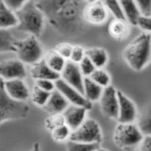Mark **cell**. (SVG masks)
Here are the masks:
<instances>
[{
  "instance_id": "6da1fadb",
  "label": "cell",
  "mask_w": 151,
  "mask_h": 151,
  "mask_svg": "<svg viewBox=\"0 0 151 151\" xmlns=\"http://www.w3.org/2000/svg\"><path fill=\"white\" fill-rule=\"evenodd\" d=\"M87 2L78 0H41L37 7L55 29L63 34H74L83 20V9ZM84 21V20H83Z\"/></svg>"
},
{
  "instance_id": "7a4b0ae2",
  "label": "cell",
  "mask_w": 151,
  "mask_h": 151,
  "mask_svg": "<svg viewBox=\"0 0 151 151\" xmlns=\"http://www.w3.org/2000/svg\"><path fill=\"white\" fill-rule=\"evenodd\" d=\"M124 59L135 71L143 70L151 59V36L143 32L137 36L124 50Z\"/></svg>"
},
{
  "instance_id": "3957f363",
  "label": "cell",
  "mask_w": 151,
  "mask_h": 151,
  "mask_svg": "<svg viewBox=\"0 0 151 151\" xmlns=\"http://www.w3.org/2000/svg\"><path fill=\"white\" fill-rule=\"evenodd\" d=\"M18 20L17 28L34 37H39L45 27V17L37 7L36 1H26L23 7L14 12Z\"/></svg>"
},
{
  "instance_id": "277c9868",
  "label": "cell",
  "mask_w": 151,
  "mask_h": 151,
  "mask_svg": "<svg viewBox=\"0 0 151 151\" xmlns=\"http://www.w3.org/2000/svg\"><path fill=\"white\" fill-rule=\"evenodd\" d=\"M112 139L120 149L130 151L140 146L144 135L134 123L118 124L113 131Z\"/></svg>"
},
{
  "instance_id": "5b68a950",
  "label": "cell",
  "mask_w": 151,
  "mask_h": 151,
  "mask_svg": "<svg viewBox=\"0 0 151 151\" xmlns=\"http://www.w3.org/2000/svg\"><path fill=\"white\" fill-rule=\"evenodd\" d=\"M28 112L29 107L27 104L9 97L3 84L0 87V124L9 120L24 119L27 116Z\"/></svg>"
},
{
  "instance_id": "8992f818",
  "label": "cell",
  "mask_w": 151,
  "mask_h": 151,
  "mask_svg": "<svg viewBox=\"0 0 151 151\" xmlns=\"http://www.w3.org/2000/svg\"><path fill=\"white\" fill-rule=\"evenodd\" d=\"M15 53L24 64L32 65L42 60V47L37 37L31 35L24 40H16Z\"/></svg>"
},
{
  "instance_id": "52a82bcc",
  "label": "cell",
  "mask_w": 151,
  "mask_h": 151,
  "mask_svg": "<svg viewBox=\"0 0 151 151\" xmlns=\"http://www.w3.org/2000/svg\"><path fill=\"white\" fill-rule=\"evenodd\" d=\"M70 141L87 144H100L102 132L100 126L93 119H86L78 129L72 131Z\"/></svg>"
},
{
  "instance_id": "ba28073f",
  "label": "cell",
  "mask_w": 151,
  "mask_h": 151,
  "mask_svg": "<svg viewBox=\"0 0 151 151\" xmlns=\"http://www.w3.org/2000/svg\"><path fill=\"white\" fill-rule=\"evenodd\" d=\"M55 87L57 91H59L63 94L70 105L82 107L86 109L87 111L92 110V103L85 98L83 93L78 92L77 89L73 88L72 86H70L60 78L55 81Z\"/></svg>"
},
{
  "instance_id": "9c48e42d",
  "label": "cell",
  "mask_w": 151,
  "mask_h": 151,
  "mask_svg": "<svg viewBox=\"0 0 151 151\" xmlns=\"http://www.w3.org/2000/svg\"><path fill=\"white\" fill-rule=\"evenodd\" d=\"M99 101H100V108L103 114L111 119L117 120L118 108H119L117 90L111 85L104 88Z\"/></svg>"
},
{
  "instance_id": "30bf717a",
  "label": "cell",
  "mask_w": 151,
  "mask_h": 151,
  "mask_svg": "<svg viewBox=\"0 0 151 151\" xmlns=\"http://www.w3.org/2000/svg\"><path fill=\"white\" fill-rule=\"evenodd\" d=\"M108 18V9L102 1L87 2L83 9V20L92 25H102Z\"/></svg>"
},
{
  "instance_id": "8fae6325",
  "label": "cell",
  "mask_w": 151,
  "mask_h": 151,
  "mask_svg": "<svg viewBox=\"0 0 151 151\" xmlns=\"http://www.w3.org/2000/svg\"><path fill=\"white\" fill-rule=\"evenodd\" d=\"M117 97L119 108H118L117 121L119 124H131L137 118V109L135 104L121 91H117Z\"/></svg>"
},
{
  "instance_id": "7c38bea8",
  "label": "cell",
  "mask_w": 151,
  "mask_h": 151,
  "mask_svg": "<svg viewBox=\"0 0 151 151\" xmlns=\"http://www.w3.org/2000/svg\"><path fill=\"white\" fill-rule=\"evenodd\" d=\"M27 76V70L21 60L18 59L6 60L0 63V78L5 81L12 79H24Z\"/></svg>"
},
{
  "instance_id": "4fadbf2b",
  "label": "cell",
  "mask_w": 151,
  "mask_h": 151,
  "mask_svg": "<svg viewBox=\"0 0 151 151\" xmlns=\"http://www.w3.org/2000/svg\"><path fill=\"white\" fill-rule=\"evenodd\" d=\"M60 78L69 84L70 86L77 89L78 92L83 93V82L84 77L77 63L67 60L63 72L60 73Z\"/></svg>"
},
{
  "instance_id": "5bb4252c",
  "label": "cell",
  "mask_w": 151,
  "mask_h": 151,
  "mask_svg": "<svg viewBox=\"0 0 151 151\" xmlns=\"http://www.w3.org/2000/svg\"><path fill=\"white\" fill-rule=\"evenodd\" d=\"M5 91L8 96L16 101L26 102L30 96V92L23 79H12L4 81Z\"/></svg>"
},
{
  "instance_id": "9a60e30c",
  "label": "cell",
  "mask_w": 151,
  "mask_h": 151,
  "mask_svg": "<svg viewBox=\"0 0 151 151\" xmlns=\"http://www.w3.org/2000/svg\"><path fill=\"white\" fill-rule=\"evenodd\" d=\"M87 111L86 109L82 107L69 105L63 113L65 124L72 131L78 129L86 120Z\"/></svg>"
},
{
  "instance_id": "2e32d148",
  "label": "cell",
  "mask_w": 151,
  "mask_h": 151,
  "mask_svg": "<svg viewBox=\"0 0 151 151\" xmlns=\"http://www.w3.org/2000/svg\"><path fill=\"white\" fill-rule=\"evenodd\" d=\"M70 104L59 91L55 89L42 109L49 114H63Z\"/></svg>"
},
{
  "instance_id": "e0dca14e",
  "label": "cell",
  "mask_w": 151,
  "mask_h": 151,
  "mask_svg": "<svg viewBox=\"0 0 151 151\" xmlns=\"http://www.w3.org/2000/svg\"><path fill=\"white\" fill-rule=\"evenodd\" d=\"M30 75L33 79H49L56 81L57 79L60 78V74L55 73L53 70H51L48 65L46 64L45 60L42 59L38 63L31 65L30 68Z\"/></svg>"
},
{
  "instance_id": "ac0fdd59",
  "label": "cell",
  "mask_w": 151,
  "mask_h": 151,
  "mask_svg": "<svg viewBox=\"0 0 151 151\" xmlns=\"http://www.w3.org/2000/svg\"><path fill=\"white\" fill-rule=\"evenodd\" d=\"M109 34L111 38L118 41L125 40L126 38L129 35V24L126 20H118V19H113L109 24L108 27Z\"/></svg>"
},
{
  "instance_id": "d6986e66",
  "label": "cell",
  "mask_w": 151,
  "mask_h": 151,
  "mask_svg": "<svg viewBox=\"0 0 151 151\" xmlns=\"http://www.w3.org/2000/svg\"><path fill=\"white\" fill-rule=\"evenodd\" d=\"M18 26L15 13L9 9L4 1H0V29H9Z\"/></svg>"
},
{
  "instance_id": "ffe728a7",
  "label": "cell",
  "mask_w": 151,
  "mask_h": 151,
  "mask_svg": "<svg viewBox=\"0 0 151 151\" xmlns=\"http://www.w3.org/2000/svg\"><path fill=\"white\" fill-rule=\"evenodd\" d=\"M103 89L98 84L93 82L90 78H84L83 82V96L90 102H94L100 99Z\"/></svg>"
},
{
  "instance_id": "44dd1931",
  "label": "cell",
  "mask_w": 151,
  "mask_h": 151,
  "mask_svg": "<svg viewBox=\"0 0 151 151\" xmlns=\"http://www.w3.org/2000/svg\"><path fill=\"white\" fill-rule=\"evenodd\" d=\"M85 55L92 61L96 69H102L108 63V53L100 47H93L85 50Z\"/></svg>"
},
{
  "instance_id": "7402d4cb",
  "label": "cell",
  "mask_w": 151,
  "mask_h": 151,
  "mask_svg": "<svg viewBox=\"0 0 151 151\" xmlns=\"http://www.w3.org/2000/svg\"><path fill=\"white\" fill-rule=\"evenodd\" d=\"M121 7L124 12V15L126 21L132 26L138 25L139 18L141 17V13L137 7L135 1H121Z\"/></svg>"
},
{
  "instance_id": "603a6c76",
  "label": "cell",
  "mask_w": 151,
  "mask_h": 151,
  "mask_svg": "<svg viewBox=\"0 0 151 151\" xmlns=\"http://www.w3.org/2000/svg\"><path fill=\"white\" fill-rule=\"evenodd\" d=\"M44 60L51 70H53L55 73L60 75L63 72L66 63H67V60L63 59L60 55H59L55 50H50L47 52Z\"/></svg>"
},
{
  "instance_id": "cb8c5ba5",
  "label": "cell",
  "mask_w": 151,
  "mask_h": 151,
  "mask_svg": "<svg viewBox=\"0 0 151 151\" xmlns=\"http://www.w3.org/2000/svg\"><path fill=\"white\" fill-rule=\"evenodd\" d=\"M137 127L144 136L151 135V103H149L140 113Z\"/></svg>"
},
{
  "instance_id": "d4e9b609",
  "label": "cell",
  "mask_w": 151,
  "mask_h": 151,
  "mask_svg": "<svg viewBox=\"0 0 151 151\" xmlns=\"http://www.w3.org/2000/svg\"><path fill=\"white\" fill-rule=\"evenodd\" d=\"M16 39L8 29H0V53L15 52Z\"/></svg>"
},
{
  "instance_id": "484cf974",
  "label": "cell",
  "mask_w": 151,
  "mask_h": 151,
  "mask_svg": "<svg viewBox=\"0 0 151 151\" xmlns=\"http://www.w3.org/2000/svg\"><path fill=\"white\" fill-rule=\"evenodd\" d=\"M51 137L55 142L57 143H66L70 140V136L72 133V130H71L68 126L64 124L63 126H60L59 127H57L56 129L50 132Z\"/></svg>"
},
{
  "instance_id": "4316f807",
  "label": "cell",
  "mask_w": 151,
  "mask_h": 151,
  "mask_svg": "<svg viewBox=\"0 0 151 151\" xmlns=\"http://www.w3.org/2000/svg\"><path fill=\"white\" fill-rule=\"evenodd\" d=\"M50 93L48 92L42 91V90L39 89L34 85L33 87L31 93H30V98L33 104H35L38 107H44L45 105V103L48 100V98L50 96Z\"/></svg>"
},
{
  "instance_id": "83f0119b",
  "label": "cell",
  "mask_w": 151,
  "mask_h": 151,
  "mask_svg": "<svg viewBox=\"0 0 151 151\" xmlns=\"http://www.w3.org/2000/svg\"><path fill=\"white\" fill-rule=\"evenodd\" d=\"M67 151H96L100 148V144H87L79 143V142L68 141L66 142Z\"/></svg>"
},
{
  "instance_id": "f1b7e54d",
  "label": "cell",
  "mask_w": 151,
  "mask_h": 151,
  "mask_svg": "<svg viewBox=\"0 0 151 151\" xmlns=\"http://www.w3.org/2000/svg\"><path fill=\"white\" fill-rule=\"evenodd\" d=\"M89 78H91L93 82H96L99 86H101L102 88H106L111 85L110 75L103 69H96Z\"/></svg>"
},
{
  "instance_id": "f546056e",
  "label": "cell",
  "mask_w": 151,
  "mask_h": 151,
  "mask_svg": "<svg viewBox=\"0 0 151 151\" xmlns=\"http://www.w3.org/2000/svg\"><path fill=\"white\" fill-rule=\"evenodd\" d=\"M107 9L110 12L114 19H118V20H126L125 15H124V12H123V9L121 7L120 2L118 1H113V0H107V1L104 2Z\"/></svg>"
},
{
  "instance_id": "4dcf8cb0",
  "label": "cell",
  "mask_w": 151,
  "mask_h": 151,
  "mask_svg": "<svg viewBox=\"0 0 151 151\" xmlns=\"http://www.w3.org/2000/svg\"><path fill=\"white\" fill-rule=\"evenodd\" d=\"M65 124L64 118L63 114H51L46 118L45 121V129L49 132L53 131L57 127Z\"/></svg>"
},
{
  "instance_id": "1f68e13d",
  "label": "cell",
  "mask_w": 151,
  "mask_h": 151,
  "mask_svg": "<svg viewBox=\"0 0 151 151\" xmlns=\"http://www.w3.org/2000/svg\"><path fill=\"white\" fill-rule=\"evenodd\" d=\"M78 66H79V69L81 71L84 78H89L90 76L93 73V71L96 69V66L93 65V63L87 58L86 56H85L83 60L78 63Z\"/></svg>"
},
{
  "instance_id": "d6a6232c",
  "label": "cell",
  "mask_w": 151,
  "mask_h": 151,
  "mask_svg": "<svg viewBox=\"0 0 151 151\" xmlns=\"http://www.w3.org/2000/svg\"><path fill=\"white\" fill-rule=\"evenodd\" d=\"M72 49H73V45L67 44V42H63V44L57 45L56 48L54 50L59 55L63 57V59H65L66 60H69L71 53H72Z\"/></svg>"
},
{
  "instance_id": "836d02e7",
  "label": "cell",
  "mask_w": 151,
  "mask_h": 151,
  "mask_svg": "<svg viewBox=\"0 0 151 151\" xmlns=\"http://www.w3.org/2000/svg\"><path fill=\"white\" fill-rule=\"evenodd\" d=\"M85 55V49L82 46L80 45H73V49H72V53H71L70 59L69 60L72 61L74 63L78 64L80 61L83 60Z\"/></svg>"
},
{
  "instance_id": "e575fe53",
  "label": "cell",
  "mask_w": 151,
  "mask_h": 151,
  "mask_svg": "<svg viewBox=\"0 0 151 151\" xmlns=\"http://www.w3.org/2000/svg\"><path fill=\"white\" fill-rule=\"evenodd\" d=\"M135 2L139 9L141 16L151 17V0H139Z\"/></svg>"
},
{
  "instance_id": "d590c367",
  "label": "cell",
  "mask_w": 151,
  "mask_h": 151,
  "mask_svg": "<svg viewBox=\"0 0 151 151\" xmlns=\"http://www.w3.org/2000/svg\"><path fill=\"white\" fill-rule=\"evenodd\" d=\"M35 86L42 91L52 93L56 89L55 87V81L49 79H38L35 80Z\"/></svg>"
},
{
  "instance_id": "8d00e7d4",
  "label": "cell",
  "mask_w": 151,
  "mask_h": 151,
  "mask_svg": "<svg viewBox=\"0 0 151 151\" xmlns=\"http://www.w3.org/2000/svg\"><path fill=\"white\" fill-rule=\"evenodd\" d=\"M138 26L141 29L151 32V17H144L141 16L138 21Z\"/></svg>"
},
{
  "instance_id": "74e56055",
  "label": "cell",
  "mask_w": 151,
  "mask_h": 151,
  "mask_svg": "<svg viewBox=\"0 0 151 151\" xmlns=\"http://www.w3.org/2000/svg\"><path fill=\"white\" fill-rule=\"evenodd\" d=\"M6 6L11 9L12 12H16L17 11H19L22 7L23 5L25 4L26 1H16V0H7V1H4Z\"/></svg>"
},
{
  "instance_id": "f35d334b",
  "label": "cell",
  "mask_w": 151,
  "mask_h": 151,
  "mask_svg": "<svg viewBox=\"0 0 151 151\" xmlns=\"http://www.w3.org/2000/svg\"><path fill=\"white\" fill-rule=\"evenodd\" d=\"M140 151H151V135L144 136L140 145Z\"/></svg>"
},
{
  "instance_id": "ab89813d",
  "label": "cell",
  "mask_w": 151,
  "mask_h": 151,
  "mask_svg": "<svg viewBox=\"0 0 151 151\" xmlns=\"http://www.w3.org/2000/svg\"><path fill=\"white\" fill-rule=\"evenodd\" d=\"M31 151H41L40 144L39 143H34V145H33V146H32Z\"/></svg>"
},
{
  "instance_id": "60d3db41",
  "label": "cell",
  "mask_w": 151,
  "mask_h": 151,
  "mask_svg": "<svg viewBox=\"0 0 151 151\" xmlns=\"http://www.w3.org/2000/svg\"><path fill=\"white\" fill-rule=\"evenodd\" d=\"M4 81H5V80L2 78H0V87H1L2 86V85L4 84Z\"/></svg>"
},
{
  "instance_id": "b9f144b4",
  "label": "cell",
  "mask_w": 151,
  "mask_h": 151,
  "mask_svg": "<svg viewBox=\"0 0 151 151\" xmlns=\"http://www.w3.org/2000/svg\"><path fill=\"white\" fill-rule=\"evenodd\" d=\"M96 151H110V150H108V149H104V148H98V149H96Z\"/></svg>"
}]
</instances>
